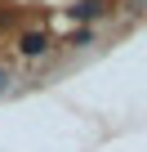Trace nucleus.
I'll return each mask as SVG.
<instances>
[{
	"instance_id": "obj_1",
	"label": "nucleus",
	"mask_w": 147,
	"mask_h": 152,
	"mask_svg": "<svg viewBox=\"0 0 147 152\" xmlns=\"http://www.w3.org/2000/svg\"><path fill=\"white\" fill-rule=\"evenodd\" d=\"M18 49H22V54H27V58H40V54H45V49H49V40H45V36H40V31H27V36H22V45H18Z\"/></svg>"
},
{
	"instance_id": "obj_2",
	"label": "nucleus",
	"mask_w": 147,
	"mask_h": 152,
	"mask_svg": "<svg viewBox=\"0 0 147 152\" xmlns=\"http://www.w3.org/2000/svg\"><path fill=\"white\" fill-rule=\"evenodd\" d=\"M103 14V0H80V5H71V18H98Z\"/></svg>"
},
{
	"instance_id": "obj_3",
	"label": "nucleus",
	"mask_w": 147,
	"mask_h": 152,
	"mask_svg": "<svg viewBox=\"0 0 147 152\" xmlns=\"http://www.w3.org/2000/svg\"><path fill=\"white\" fill-rule=\"evenodd\" d=\"M9 90V72H0V94H5Z\"/></svg>"
}]
</instances>
